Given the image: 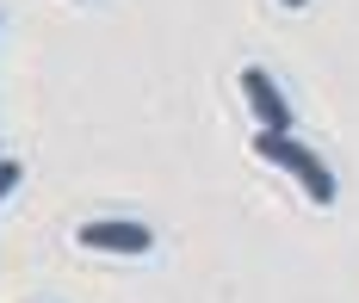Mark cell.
<instances>
[{"mask_svg": "<svg viewBox=\"0 0 359 303\" xmlns=\"http://www.w3.org/2000/svg\"><path fill=\"white\" fill-rule=\"evenodd\" d=\"M254 155H260V161H273V167H285L291 180L304 186V198H316V204H334V174L323 167V155H316V149H304L297 136L260 130V136H254Z\"/></svg>", "mask_w": 359, "mask_h": 303, "instance_id": "cell-1", "label": "cell"}, {"mask_svg": "<svg viewBox=\"0 0 359 303\" xmlns=\"http://www.w3.org/2000/svg\"><path fill=\"white\" fill-rule=\"evenodd\" d=\"M74 241L93 248V254H149L155 248V229L130 223V217H93V223L74 229Z\"/></svg>", "mask_w": 359, "mask_h": 303, "instance_id": "cell-2", "label": "cell"}, {"mask_svg": "<svg viewBox=\"0 0 359 303\" xmlns=\"http://www.w3.org/2000/svg\"><path fill=\"white\" fill-rule=\"evenodd\" d=\"M242 93H248V106H254V118H260V130H279V136H291V106H285V93L273 87V75L260 69V62H248L242 69Z\"/></svg>", "mask_w": 359, "mask_h": 303, "instance_id": "cell-3", "label": "cell"}, {"mask_svg": "<svg viewBox=\"0 0 359 303\" xmlns=\"http://www.w3.org/2000/svg\"><path fill=\"white\" fill-rule=\"evenodd\" d=\"M13 186H19V161H6V155H0V198H6Z\"/></svg>", "mask_w": 359, "mask_h": 303, "instance_id": "cell-4", "label": "cell"}, {"mask_svg": "<svg viewBox=\"0 0 359 303\" xmlns=\"http://www.w3.org/2000/svg\"><path fill=\"white\" fill-rule=\"evenodd\" d=\"M285 6H304V0H285Z\"/></svg>", "mask_w": 359, "mask_h": 303, "instance_id": "cell-5", "label": "cell"}]
</instances>
